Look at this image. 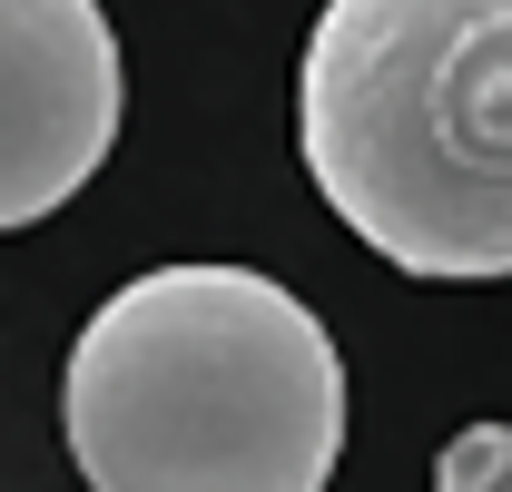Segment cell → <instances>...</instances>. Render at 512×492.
Here are the masks:
<instances>
[{
  "label": "cell",
  "mask_w": 512,
  "mask_h": 492,
  "mask_svg": "<svg viewBox=\"0 0 512 492\" xmlns=\"http://www.w3.org/2000/svg\"><path fill=\"white\" fill-rule=\"evenodd\" d=\"M434 492H512V424H463L434 463Z\"/></svg>",
  "instance_id": "obj_4"
},
{
  "label": "cell",
  "mask_w": 512,
  "mask_h": 492,
  "mask_svg": "<svg viewBox=\"0 0 512 492\" xmlns=\"http://www.w3.org/2000/svg\"><path fill=\"white\" fill-rule=\"evenodd\" d=\"M60 424L89 492H325L345 365L276 276L158 266L79 325Z\"/></svg>",
  "instance_id": "obj_1"
},
{
  "label": "cell",
  "mask_w": 512,
  "mask_h": 492,
  "mask_svg": "<svg viewBox=\"0 0 512 492\" xmlns=\"http://www.w3.org/2000/svg\"><path fill=\"white\" fill-rule=\"evenodd\" d=\"M296 148L384 266L512 276V0H325Z\"/></svg>",
  "instance_id": "obj_2"
},
{
  "label": "cell",
  "mask_w": 512,
  "mask_h": 492,
  "mask_svg": "<svg viewBox=\"0 0 512 492\" xmlns=\"http://www.w3.org/2000/svg\"><path fill=\"white\" fill-rule=\"evenodd\" d=\"M119 99V30L99 0H0V227H30L99 178Z\"/></svg>",
  "instance_id": "obj_3"
}]
</instances>
